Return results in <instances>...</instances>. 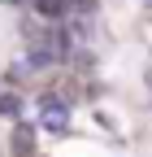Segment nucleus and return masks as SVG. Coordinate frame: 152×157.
I'll return each mask as SVG.
<instances>
[{"instance_id":"1","label":"nucleus","mask_w":152,"mask_h":157,"mask_svg":"<svg viewBox=\"0 0 152 157\" xmlns=\"http://www.w3.org/2000/svg\"><path fill=\"white\" fill-rule=\"evenodd\" d=\"M39 127H44V131H56V135L70 131V105L44 96V101H39Z\"/></svg>"},{"instance_id":"2","label":"nucleus","mask_w":152,"mask_h":157,"mask_svg":"<svg viewBox=\"0 0 152 157\" xmlns=\"http://www.w3.org/2000/svg\"><path fill=\"white\" fill-rule=\"evenodd\" d=\"M35 9H39V17H48V22H65L70 0H35Z\"/></svg>"},{"instance_id":"3","label":"nucleus","mask_w":152,"mask_h":157,"mask_svg":"<svg viewBox=\"0 0 152 157\" xmlns=\"http://www.w3.org/2000/svg\"><path fill=\"white\" fill-rule=\"evenodd\" d=\"M13 153L17 157H31V127H17L13 131Z\"/></svg>"},{"instance_id":"4","label":"nucleus","mask_w":152,"mask_h":157,"mask_svg":"<svg viewBox=\"0 0 152 157\" xmlns=\"http://www.w3.org/2000/svg\"><path fill=\"white\" fill-rule=\"evenodd\" d=\"M17 109H22L17 96H0V113H5V118H17Z\"/></svg>"}]
</instances>
